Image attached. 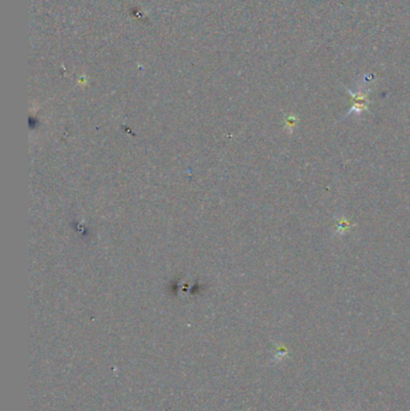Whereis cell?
Masks as SVG:
<instances>
[{"label":"cell","mask_w":410,"mask_h":411,"mask_svg":"<svg viewBox=\"0 0 410 411\" xmlns=\"http://www.w3.org/2000/svg\"><path fill=\"white\" fill-rule=\"evenodd\" d=\"M348 93L351 95L352 100H354V104H352L350 111H349L345 117L350 116V114H356V116H360L362 112L367 111L368 93H369L368 87H365L364 84H361V86H358V88L356 92H351L350 89H348Z\"/></svg>","instance_id":"1"},{"label":"cell","mask_w":410,"mask_h":411,"mask_svg":"<svg viewBox=\"0 0 410 411\" xmlns=\"http://www.w3.org/2000/svg\"><path fill=\"white\" fill-rule=\"evenodd\" d=\"M349 228H350V222H349L344 217L336 218V226H335V234L339 236L344 235Z\"/></svg>","instance_id":"2"}]
</instances>
